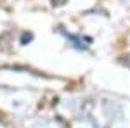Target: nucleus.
I'll return each mask as SVG.
<instances>
[{
    "instance_id": "obj_1",
    "label": "nucleus",
    "mask_w": 130,
    "mask_h": 128,
    "mask_svg": "<svg viewBox=\"0 0 130 128\" xmlns=\"http://www.w3.org/2000/svg\"><path fill=\"white\" fill-rule=\"evenodd\" d=\"M61 33H62L66 38L70 40L71 45H73L75 49H78V50H85L87 47H89V43H90V38H83V36H78V35L68 33V31H64L62 28H61Z\"/></svg>"
},
{
    "instance_id": "obj_2",
    "label": "nucleus",
    "mask_w": 130,
    "mask_h": 128,
    "mask_svg": "<svg viewBox=\"0 0 130 128\" xmlns=\"http://www.w3.org/2000/svg\"><path fill=\"white\" fill-rule=\"evenodd\" d=\"M33 40V35L31 33H28V31H24L23 35H21V45H26L28 42H31Z\"/></svg>"
},
{
    "instance_id": "obj_3",
    "label": "nucleus",
    "mask_w": 130,
    "mask_h": 128,
    "mask_svg": "<svg viewBox=\"0 0 130 128\" xmlns=\"http://www.w3.org/2000/svg\"><path fill=\"white\" fill-rule=\"evenodd\" d=\"M52 2H54V4H52V5H56V2H61V5H62V4H64V2H66V0H52Z\"/></svg>"
}]
</instances>
